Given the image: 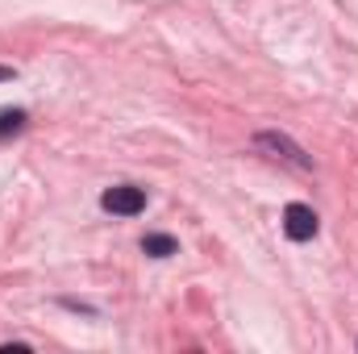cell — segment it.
<instances>
[{"instance_id": "cell-1", "label": "cell", "mask_w": 358, "mask_h": 354, "mask_svg": "<svg viewBox=\"0 0 358 354\" xmlns=\"http://www.w3.org/2000/svg\"><path fill=\"white\" fill-rule=\"evenodd\" d=\"M255 146L259 150H271V159H283V163H292V167H300V171H308L313 167V159L287 138V134H275V129H263V134H255Z\"/></svg>"}, {"instance_id": "cell-2", "label": "cell", "mask_w": 358, "mask_h": 354, "mask_svg": "<svg viewBox=\"0 0 358 354\" xmlns=\"http://www.w3.org/2000/svg\"><path fill=\"white\" fill-rule=\"evenodd\" d=\"M100 204H104L108 213H117V217H138V213L146 208V192L134 187V183H117V187H108V192L100 196Z\"/></svg>"}, {"instance_id": "cell-3", "label": "cell", "mask_w": 358, "mask_h": 354, "mask_svg": "<svg viewBox=\"0 0 358 354\" xmlns=\"http://www.w3.org/2000/svg\"><path fill=\"white\" fill-rule=\"evenodd\" d=\"M317 213L308 208V204H287L283 208V234L292 238V242H308L313 234H317Z\"/></svg>"}, {"instance_id": "cell-4", "label": "cell", "mask_w": 358, "mask_h": 354, "mask_svg": "<svg viewBox=\"0 0 358 354\" xmlns=\"http://www.w3.org/2000/svg\"><path fill=\"white\" fill-rule=\"evenodd\" d=\"M142 250H146L150 259H171V255H179V242L171 234H146V238H142Z\"/></svg>"}, {"instance_id": "cell-5", "label": "cell", "mask_w": 358, "mask_h": 354, "mask_svg": "<svg viewBox=\"0 0 358 354\" xmlns=\"http://www.w3.org/2000/svg\"><path fill=\"white\" fill-rule=\"evenodd\" d=\"M21 125H25V113H21V108H4V113H0V142H4L8 134H21Z\"/></svg>"}, {"instance_id": "cell-6", "label": "cell", "mask_w": 358, "mask_h": 354, "mask_svg": "<svg viewBox=\"0 0 358 354\" xmlns=\"http://www.w3.org/2000/svg\"><path fill=\"white\" fill-rule=\"evenodd\" d=\"M13 76H17V71H13V67H0V84H8V80H13Z\"/></svg>"}]
</instances>
